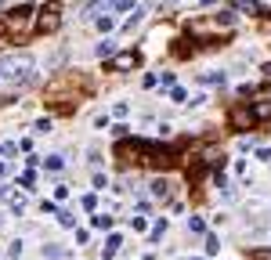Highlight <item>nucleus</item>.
<instances>
[{
	"mask_svg": "<svg viewBox=\"0 0 271 260\" xmlns=\"http://www.w3.org/2000/svg\"><path fill=\"white\" fill-rule=\"evenodd\" d=\"M192 36H206V33H217V29H235V11H217V14H203V18L188 22Z\"/></svg>",
	"mask_w": 271,
	"mask_h": 260,
	"instance_id": "1",
	"label": "nucleus"
},
{
	"mask_svg": "<svg viewBox=\"0 0 271 260\" xmlns=\"http://www.w3.org/2000/svg\"><path fill=\"white\" fill-rule=\"evenodd\" d=\"M33 76V58L29 54H7V58H0V83L11 80V83H18V80H29Z\"/></svg>",
	"mask_w": 271,
	"mask_h": 260,
	"instance_id": "2",
	"label": "nucleus"
},
{
	"mask_svg": "<svg viewBox=\"0 0 271 260\" xmlns=\"http://www.w3.org/2000/svg\"><path fill=\"white\" fill-rule=\"evenodd\" d=\"M62 25V4L58 0H47L40 11H36V33H54Z\"/></svg>",
	"mask_w": 271,
	"mask_h": 260,
	"instance_id": "3",
	"label": "nucleus"
},
{
	"mask_svg": "<svg viewBox=\"0 0 271 260\" xmlns=\"http://www.w3.org/2000/svg\"><path fill=\"white\" fill-rule=\"evenodd\" d=\"M105 65H109V72H130V69L141 65V54L138 51H123V54H112Z\"/></svg>",
	"mask_w": 271,
	"mask_h": 260,
	"instance_id": "4",
	"label": "nucleus"
},
{
	"mask_svg": "<svg viewBox=\"0 0 271 260\" xmlns=\"http://www.w3.org/2000/svg\"><path fill=\"white\" fill-rule=\"evenodd\" d=\"M228 123H232L235 130H250V127H253V112H250V105H239V109H232V112H228Z\"/></svg>",
	"mask_w": 271,
	"mask_h": 260,
	"instance_id": "5",
	"label": "nucleus"
},
{
	"mask_svg": "<svg viewBox=\"0 0 271 260\" xmlns=\"http://www.w3.org/2000/svg\"><path fill=\"white\" fill-rule=\"evenodd\" d=\"M235 11H246V14H261V18H271V11L257 0H235Z\"/></svg>",
	"mask_w": 271,
	"mask_h": 260,
	"instance_id": "6",
	"label": "nucleus"
},
{
	"mask_svg": "<svg viewBox=\"0 0 271 260\" xmlns=\"http://www.w3.org/2000/svg\"><path fill=\"white\" fill-rule=\"evenodd\" d=\"M250 112H253V123H264V119H271V101H257V105H250Z\"/></svg>",
	"mask_w": 271,
	"mask_h": 260,
	"instance_id": "7",
	"label": "nucleus"
},
{
	"mask_svg": "<svg viewBox=\"0 0 271 260\" xmlns=\"http://www.w3.org/2000/svg\"><path fill=\"white\" fill-rule=\"evenodd\" d=\"M116 221L109 217V213H94V217H90V228H94V232H109Z\"/></svg>",
	"mask_w": 271,
	"mask_h": 260,
	"instance_id": "8",
	"label": "nucleus"
},
{
	"mask_svg": "<svg viewBox=\"0 0 271 260\" xmlns=\"http://www.w3.org/2000/svg\"><path fill=\"white\" fill-rule=\"evenodd\" d=\"M94 29H98V33H112V29H116V18H112V14H98V18H94Z\"/></svg>",
	"mask_w": 271,
	"mask_h": 260,
	"instance_id": "9",
	"label": "nucleus"
},
{
	"mask_svg": "<svg viewBox=\"0 0 271 260\" xmlns=\"http://www.w3.org/2000/svg\"><path fill=\"white\" fill-rule=\"evenodd\" d=\"M199 83H206V87H224L228 80H224V72H203V76H199Z\"/></svg>",
	"mask_w": 271,
	"mask_h": 260,
	"instance_id": "10",
	"label": "nucleus"
},
{
	"mask_svg": "<svg viewBox=\"0 0 271 260\" xmlns=\"http://www.w3.org/2000/svg\"><path fill=\"white\" fill-rule=\"evenodd\" d=\"M141 18H145V11H141V7H134V14H130L127 22H123V33H134V29L141 25Z\"/></svg>",
	"mask_w": 271,
	"mask_h": 260,
	"instance_id": "11",
	"label": "nucleus"
},
{
	"mask_svg": "<svg viewBox=\"0 0 271 260\" xmlns=\"http://www.w3.org/2000/svg\"><path fill=\"white\" fill-rule=\"evenodd\" d=\"M94 54H98V58H105V62H109V58L116 54V43H112V40H101L98 47H94Z\"/></svg>",
	"mask_w": 271,
	"mask_h": 260,
	"instance_id": "12",
	"label": "nucleus"
},
{
	"mask_svg": "<svg viewBox=\"0 0 271 260\" xmlns=\"http://www.w3.org/2000/svg\"><path fill=\"white\" fill-rule=\"evenodd\" d=\"M43 166H47L51 174H58V170L65 166V159H62V156H47V159H43Z\"/></svg>",
	"mask_w": 271,
	"mask_h": 260,
	"instance_id": "13",
	"label": "nucleus"
},
{
	"mask_svg": "<svg viewBox=\"0 0 271 260\" xmlns=\"http://www.w3.org/2000/svg\"><path fill=\"white\" fill-rule=\"evenodd\" d=\"M62 257H65L62 246H43V260H62Z\"/></svg>",
	"mask_w": 271,
	"mask_h": 260,
	"instance_id": "14",
	"label": "nucleus"
},
{
	"mask_svg": "<svg viewBox=\"0 0 271 260\" xmlns=\"http://www.w3.org/2000/svg\"><path fill=\"white\" fill-rule=\"evenodd\" d=\"M119 246H123V239H119V235H109V242H105V257H112Z\"/></svg>",
	"mask_w": 271,
	"mask_h": 260,
	"instance_id": "15",
	"label": "nucleus"
},
{
	"mask_svg": "<svg viewBox=\"0 0 271 260\" xmlns=\"http://www.w3.org/2000/svg\"><path fill=\"white\" fill-rule=\"evenodd\" d=\"M152 195L167 199V195H170V185H167V181H152Z\"/></svg>",
	"mask_w": 271,
	"mask_h": 260,
	"instance_id": "16",
	"label": "nucleus"
},
{
	"mask_svg": "<svg viewBox=\"0 0 271 260\" xmlns=\"http://www.w3.org/2000/svg\"><path fill=\"white\" fill-rule=\"evenodd\" d=\"M188 232L203 235V232H206V221H203V217H192V221H188Z\"/></svg>",
	"mask_w": 271,
	"mask_h": 260,
	"instance_id": "17",
	"label": "nucleus"
},
{
	"mask_svg": "<svg viewBox=\"0 0 271 260\" xmlns=\"http://www.w3.org/2000/svg\"><path fill=\"white\" fill-rule=\"evenodd\" d=\"M7 203H11V210H14V213H22V210H25V195H11Z\"/></svg>",
	"mask_w": 271,
	"mask_h": 260,
	"instance_id": "18",
	"label": "nucleus"
},
{
	"mask_svg": "<svg viewBox=\"0 0 271 260\" xmlns=\"http://www.w3.org/2000/svg\"><path fill=\"white\" fill-rule=\"evenodd\" d=\"M206 253L214 257V253H221V242H217V235H206Z\"/></svg>",
	"mask_w": 271,
	"mask_h": 260,
	"instance_id": "19",
	"label": "nucleus"
},
{
	"mask_svg": "<svg viewBox=\"0 0 271 260\" xmlns=\"http://www.w3.org/2000/svg\"><path fill=\"white\" fill-rule=\"evenodd\" d=\"M58 224L62 228H76V217H72V213H58Z\"/></svg>",
	"mask_w": 271,
	"mask_h": 260,
	"instance_id": "20",
	"label": "nucleus"
},
{
	"mask_svg": "<svg viewBox=\"0 0 271 260\" xmlns=\"http://www.w3.org/2000/svg\"><path fill=\"white\" fill-rule=\"evenodd\" d=\"M94 206H98V195L87 192V195H83V210H94Z\"/></svg>",
	"mask_w": 271,
	"mask_h": 260,
	"instance_id": "21",
	"label": "nucleus"
},
{
	"mask_svg": "<svg viewBox=\"0 0 271 260\" xmlns=\"http://www.w3.org/2000/svg\"><path fill=\"white\" fill-rule=\"evenodd\" d=\"M127 112H130V109H127V105H123V101H119V105H112V116H116V119H123Z\"/></svg>",
	"mask_w": 271,
	"mask_h": 260,
	"instance_id": "22",
	"label": "nucleus"
},
{
	"mask_svg": "<svg viewBox=\"0 0 271 260\" xmlns=\"http://www.w3.org/2000/svg\"><path fill=\"white\" fill-rule=\"evenodd\" d=\"M33 127H36L40 134H47V130H51V119H47V116H43V119H36V123H33Z\"/></svg>",
	"mask_w": 271,
	"mask_h": 260,
	"instance_id": "23",
	"label": "nucleus"
},
{
	"mask_svg": "<svg viewBox=\"0 0 271 260\" xmlns=\"http://www.w3.org/2000/svg\"><path fill=\"white\" fill-rule=\"evenodd\" d=\"M163 235H167V221H159V224L152 228V239H163Z\"/></svg>",
	"mask_w": 271,
	"mask_h": 260,
	"instance_id": "24",
	"label": "nucleus"
},
{
	"mask_svg": "<svg viewBox=\"0 0 271 260\" xmlns=\"http://www.w3.org/2000/svg\"><path fill=\"white\" fill-rule=\"evenodd\" d=\"M130 228H134V232H145L148 221H145V217H134V221H130Z\"/></svg>",
	"mask_w": 271,
	"mask_h": 260,
	"instance_id": "25",
	"label": "nucleus"
},
{
	"mask_svg": "<svg viewBox=\"0 0 271 260\" xmlns=\"http://www.w3.org/2000/svg\"><path fill=\"white\" fill-rule=\"evenodd\" d=\"M14 170V163H7V159H0V177H7Z\"/></svg>",
	"mask_w": 271,
	"mask_h": 260,
	"instance_id": "26",
	"label": "nucleus"
},
{
	"mask_svg": "<svg viewBox=\"0 0 271 260\" xmlns=\"http://www.w3.org/2000/svg\"><path fill=\"white\" fill-rule=\"evenodd\" d=\"M170 98H174V101H185L188 94H185V90H181V87H170Z\"/></svg>",
	"mask_w": 271,
	"mask_h": 260,
	"instance_id": "27",
	"label": "nucleus"
},
{
	"mask_svg": "<svg viewBox=\"0 0 271 260\" xmlns=\"http://www.w3.org/2000/svg\"><path fill=\"white\" fill-rule=\"evenodd\" d=\"M105 185H109V177H105V174L98 170V174H94V188H105Z\"/></svg>",
	"mask_w": 271,
	"mask_h": 260,
	"instance_id": "28",
	"label": "nucleus"
},
{
	"mask_svg": "<svg viewBox=\"0 0 271 260\" xmlns=\"http://www.w3.org/2000/svg\"><path fill=\"white\" fill-rule=\"evenodd\" d=\"M130 4H134V0H112V7H116V11H127Z\"/></svg>",
	"mask_w": 271,
	"mask_h": 260,
	"instance_id": "29",
	"label": "nucleus"
},
{
	"mask_svg": "<svg viewBox=\"0 0 271 260\" xmlns=\"http://www.w3.org/2000/svg\"><path fill=\"white\" fill-rule=\"evenodd\" d=\"M257 159H264V163H271V148H257Z\"/></svg>",
	"mask_w": 271,
	"mask_h": 260,
	"instance_id": "30",
	"label": "nucleus"
},
{
	"mask_svg": "<svg viewBox=\"0 0 271 260\" xmlns=\"http://www.w3.org/2000/svg\"><path fill=\"white\" fill-rule=\"evenodd\" d=\"M0 199H7V188H4V185H0Z\"/></svg>",
	"mask_w": 271,
	"mask_h": 260,
	"instance_id": "31",
	"label": "nucleus"
},
{
	"mask_svg": "<svg viewBox=\"0 0 271 260\" xmlns=\"http://www.w3.org/2000/svg\"><path fill=\"white\" fill-rule=\"evenodd\" d=\"M90 4H98V0H83V7H90Z\"/></svg>",
	"mask_w": 271,
	"mask_h": 260,
	"instance_id": "32",
	"label": "nucleus"
},
{
	"mask_svg": "<svg viewBox=\"0 0 271 260\" xmlns=\"http://www.w3.org/2000/svg\"><path fill=\"white\" fill-rule=\"evenodd\" d=\"M145 260H156V257H145Z\"/></svg>",
	"mask_w": 271,
	"mask_h": 260,
	"instance_id": "33",
	"label": "nucleus"
}]
</instances>
